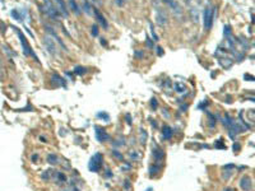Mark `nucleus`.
I'll use <instances>...</instances> for the list:
<instances>
[{"label": "nucleus", "instance_id": "1", "mask_svg": "<svg viewBox=\"0 0 255 191\" xmlns=\"http://www.w3.org/2000/svg\"><path fill=\"white\" fill-rule=\"evenodd\" d=\"M14 29L18 32V36H19V40H21V42H22V47H23V52H24V55L26 56H32L33 59H36L37 60V56L35 55V52H33V50L31 49V46H29V43H28V41L26 40V37H24V35L22 33V32L18 29V28H15L14 27Z\"/></svg>", "mask_w": 255, "mask_h": 191}, {"label": "nucleus", "instance_id": "2", "mask_svg": "<svg viewBox=\"0 0 255 191\" xmlns=\"http://www.w3.org/2000/svg\"><path fill=\"white\" fill-rule=\"evenodd\" d=\"M43 8H45V14H47L50 18H52V19H59V18H60V13H59V10L54 7V4H52L51 0H45Z\"/></svg>", "mask_w": 255, "mask_h": 191}, {"label": "nucleus", "instance_id": "3", "mask_svg": "<svg viewBox=\"0 0 255 191\" xmlns=\"http://www.w3.org/2000/svg\"><path fill=\"white\" fill-rule=\"evenodd\" d=\"M102 162H103V159H102V154L101 153H96L92 158H91V161H89V171L92 172H97L101 169L102 167Z\"/></svg>", "mask_w": 255, "mask_h": 191}, {"label": "nucleus", "instance_id": "4", "mask_svg": "<svg viewBox=\"0 0 255 191\" xmlns=\"http://www.w3.org/2000/svg\"><path fill=\"white\" fill-rule=\"evenodd\" d=\"M214 13H216V9H214V8H211V7H207V8H205V10H204V28H205V29H211L212 23H213Z\"/></svg>", "mask_w": 255, "mask_h": 191}, {"label": "nucleus", "instance_id": "5", "mask_svg": "<svg viewBox=\"0 0 255 191\" xmlns=\"http://www.w3.org/2000/svg\"><path fill=\"white\" fill-rule=\"evenodd\" d=\"M43 42H45L46 50L49 51L51 55H56V54H58V51H56V45H55V42H54L49 36H45V37H43Z\"/></svg>", "mask_w": 255, "mask_h": 191}, {"label": "nucleus", "instance_id": "6", "mask_svg": "<svg viewBox=\"0 0 255 191\" xmlns=\"http://www.w3.org/2000/svg\"><path fill=\"white\" fill-rule=\"evenodd\" d=\"M156 22H157L158 26H162V27L166 26L167 22H168V17H167L166 12H163V10H158L157 14H156Z\"/></svg>", "mask_w": 255, "mask_h": 191}, {"label": "nucleus", "instance_id": "7", "mask_svg": "<svg viewBox=\"0 0 255 191\" xmlns=\"http://www.w3.org/2000/svg\"><path fill=\"white\" fill-rule=\"evenodd\" d=\"M96 130V139H97L100 143H103L108 139V134L105 131V129H102L101 126H94Z\"/></svg>", "mask_w": 255, "mask_h": 191}, {"label": "nucleus", "instance_id": "8", "mask_svg": "<svg viewBox=\"0 0 255 191\" xmlns=\"http://www.w3.org/2000/svg\"><path fill=\"white\" fill-rule=\"evenodd\" d=\"M240 187L244 191H251L252 190V180L250 176H244L240 180Z\"/></svg>", "mask_w": 255, "mask_h": 191}, {"label": "nucleus", "instance_id": "9", "mask_svg": "<svg viewBox=\"0 0 255 191\" xmlns=\"http://www.w3.org/2000/svg\"><path fill=\"white\" fill-rule=\"evenodd\" d=\"M94 15H96V19H97V22H98L103 28H107V21H106V18L102 15V13H101L100 10H97V9H94Z\"/></svg>", "mask_w": 255, "mask_h": 191}, {"label": "nucleus", "instance_id": "10", "mask_svg": "<svg viewBox=\"0 0 255 191\" xmlns=\"http://www.w3.org/2000/svg\"><path fill=\"white\" fill-rule=\"evenodd\" d=\"M55 2H56L58 7H59V10L61 12V14L64 15V17H68V15H69V12H68V9H67V4H65V2H64V0H55Z\"/></svg>", "mask_w": 255, "mask_h": 191}, {"label": "nucleus", "instance_id": "11", "mask_svg": "<svg viewBox=\"0 0 255 191\" xmlns=\"http://www.w3.org/2000/svg\"><path fill=\"white\" fill-rule=\"evenodd\" d=\"M172 127L171 126H168V125H163V127H162V135H163V139H166V140H168V139H171L172 138Z\"/></svg>", "mask_w": 255, "mask_h": 191}, {"label": "nucleus", "instance_id": "12", "mask_svg": "<svg viewBox=\"0 0 255 191\" xmlns=\"http://www.w3.org/2000/svg\"><path fill=\"white\" fill-rule=\"evenodd\" d=\"M152 154H153V158L156 159V161H162V159L165 158V152L161 148H154Z\"/></svg>", "mask_w": 255, "mask_h": 191}, {"label": "nucleus", "instance_id": "13", "mask_svg": "<svg viewBox=\"0 0 255 191\" xmlns=\"http://www.w3.org/2000/svg\"><path fill=\"white\" fill-rule=\"evenodd\" d=\"M51 83H52V84L59 83L61 87H67V82L64 81V79H62L60 75H58V74H54V75H52V78H51Z\"/></svg>", "mask_w": 255, "mask_h": 191}, {"label": "nucleus", "instance_id": "14", "mask_svg": "<svg viewBox=\"0 0 255 191\" xmlns=\"http://www.w3.org/2000/svg\"><path fill=\"white\" fill-rule=\"evenodd\" d=\"M69 7H70V9L75 13V15H81V9H79V7L77 5L75 0H69Z\"/></svg>", "mask_w": 255, "mask_h": 191}, {"label": "nucleus", "instance_id": "15", "mask_svg": "<svg viewBox=\"0 0 255 191\" xmlns=\"http://www.w3.org/2000/svg\"><path fill=\"white\" fill-rule=\"evenodd\" d=\"M46 161L49 162L50 164L55 166V164L59 162V158H58V155H56V154H49V155H47V158H46Z\"/></svg>", "mask_w": 255, "mask_h": 191}, {"label": "nucleus", "instance_id": "16", "mask_svg": "<svg viewBox=\"0 0 255 191\" xmlns=\"http://www.w3.org/2000/svg\"><path fill=\"white\" fill-rule=\"evenodd\" d=\"M158 169H159V167H158V164H152L151 167H149V176L151 177H154L156 174L158 173Z\"/></svg>", "mask_w": 255, "mask_h": 191}, {"label": "nucleus", "instance_id": "17", "mask_svg": "<svg viewBox=\"0 0 255 191\" xmlns=\"http://www.w3.org/2000/svg\"><path fill=\"white\" fill-rule=\"evenodd\" d=\"M216 124H217V119H216V116L214 115H212V114H209L208 115V125H209V127H216Z\"/></svg>", "mask_w": 255, "mask_h": 191}, {"label": "nucleus", "instance_id": "18", "mask_svg": "<svg viewBox=\"0 0 255 191\" xmlns=\"http://www.w3.org/2000/svg\"><path fill=\"white\" fill-rule=\"evenodd\" d=\"M2 47H3L4 52H5V54H7L8 56H17V54H15V52H14V51H13V50L10 49V47H9L8 45H5V43H4V45H3Z\"/></svg>", "mask_w": 255, "mask_h": 191}, {"label": "nucleus", "instance_id": "19", "mask_svg": "<svg viewBox=\"0 0 255 191\" xmlns=\"http://www.w3.org/2000/svg\"><path fill=\"white\" fill-rule=\"evenodd\" d=\"M128 155H129V158L133 159V161H138V159L140 158V154L138 153V150H129Z\"/></svg>", "mask_w": 255, "mask_h": 191}, {"label": "nucleus", "instance_id": "20", "mask_svg": "<svg viewBox=\"0 0 255 191\" xmlns=\"http://www.w3.org/2000/svg\"><path fill=\"white\" fill-rule=\"evenodd\" d=\"M222 122H223V125H225L226 127H230V126H231V124L233 122V120H232V119H231L228 115H225V117H223Z\"/></svg>", "mask_w": 255, "mask_h": 191}, {"label": "nucleus", "instance_id": "21", "mask_svg": "<svg viewBox=\"0 0 255 191\" xmlns=\"http://www.w3.org/2000/svg\"><path fill=\"white\" fill-rule=\"evenodd\" d=\"M83 9H84V12H86L87 14L91 15V13H92V7H91V3L87 2V0H84V2H83Z\"/></svg>", "mask_w": 255, "mask_h": 191}, {"label": "nucleus", "instance_id": "22", "mask_svg": "<svg viewBox=\"0 0 255 191\" xmlns=\"http://www.w3.org/2000/svg\"><path fill=\"white\" fill-rule=\"evenodd\" d=\"M86 71H87V69H86V68H82V66H77V68L74 69V73H75L77 75H83Z\"/></svg>", "mask_w": 255, "mask_h": 191}, {"label": "nucleus", "instance_id": "23", "mask_svg": "<svg viewBox=\"0 0 255 191\" xmlns=\"http://www.w3.org/2000/svg\"><path fill=\"white\" fill-rule=\"evenodd\" d=\"M52 172H54V171H51V169H49V171L43 172V173H42V176H41V177H42V180H46V181H49V180L51 179V176H50V174H51Z\"/></svg>", "mask_w": 255, "mask_h": 191}, {"label": "nucleus", "instance_id": "24", "mask_svg": "<svg viewBox=\"0 0 255 191\" xmlns=\"http://www.w3.org/2000/svg\"><path fill=\"white\" fill-rule=\"evenodd\" d=\"M55 176H58V180L60 182H65L67 181V176L64 173H61V172H55Z\"/></svg>", "mask_w": 255, "mask_h": 191}, {"label": "nucleus", "instance_id": "25", "mask_svg": "<svg viewBox=\"0 0 255 191\" xmlns=\"http://www.w3.org/2000/svg\"><path fill=\"white\" fill-rule=\"evenodd\" d=\"M175 86H176V87H175V88H176V91H178V92H180V93H182V92H185V91H186V86H185V84H182V83H176Z\"/></svg>", "mask_w": 255, "mask_h": 191}, {"label": "nucleus", "instance_id": "26", "mask_svg": "<svg viewBox=\"0 0 255 191\" xmlns=\"http://www.w3.org/2000/svg\"><path fill=\"white\" fill-rule=\"evenodd\" d=\"M140 134H142V136H140V141H142V144H146V139H147V131H146L144 129H142V127H140Z\"/></svg>", "mask_w": 255, "mask_h": 191}, {"label": "nucleus", "instance_id": "27", "mask_svg": "<svg viewBox=\"0 0 255 191\" xmlns=\"http://www.w3.org/2000/svg\"><path fill=\"white\" fill-rule=\"evenodd\" d=\"M112 155H114L116 159H119V161H124V157H122V154H121L120 152H118L116 149H114V150H112Z\"/></svg>", "mask_w": 255, "mask_h": 191}, {"label": "nucleus", "instance_id": "28", "mask_svg": "<svg viewBox=\"0 0 255 191\" xmlns=\"http://www.w3.org/2000/svg\"><path fill=\"white\" fill-rule=\"evenodd\" d=\"M97 117L101 119V120H105V121H108V120H110L108 114H106V112H98V114H97Z\"/></svg>", "mask_w": 255, "mask_h": 191}, {"label": "nucleus", "instance_id": "29", "mask_svg": "<svg viewBox=\"0 0 255 191\" xmlns=\"http://www.w3.org/2000/svg\"><path fill=\"white\" fill-rule=\"evenodd\" d=\"M116 145H118V147H119V145H125V139H124L122 136H121L119 140L116 139V140L114 141V147H116Z\"/></svg>", "mask_w": 255, "mask_h": 191}, {"label": "nucleus", "instance_id": "30", "mask_svg": "<svg viewBox=\"0 0 255 191\" xmlns=\"http://www.w3.org/2000/svg\"><path fill=\"white\" fill-rule=\"evenodd\" d=\"M157 106H158V101H157V98H152L151 100V108L152 110H157Z\"/></svg>", "mask_w": 255, "mask_h": 191}, {"label": "nucleus", "instance_id": "31", "mask_svg": "<svg viewBox=\"0 0 255 191\" xmlns=\"http://www.w3.org/2000/svg\"><path fill=\"white\" fill-rule=\"evenodd\" d=\"M98 35V27L97 24H93L92 26V36H97Z\"/></svg>", "mask_w": 255, "mask_h": 191}, {"label": "nucleus", "instance_id": "32", "mask_svg": "<svg viewBox=\"0 0 255 191\" xmlns=\"http://www.w3.org/2000/svg\"><path fill=\"white\" fill-rule=\"evenodd\" d=\"M5 31H7V26L2 19H0V32H2V33H5Z\"/></svg>", "mask_w": 255, "mask_h": 191}, {"label": "nucleus", "instance_id": "33", "mask_svg": "<svg viewBox=\"0 0 255 191\" xmlns=\"http://www.w3.org/2000/svg\"><path fill=\"white\" fill-rule=\"evenodd\" d=\"M214 145H216V148H221V149H225V148H226V145L223 144V141H222V140H221V141H219V140L216 141V144H214Z\"/></svg>", "mask_w": 255, "mask_h": 191}, {"label": "nucleus", "instance_id": "34", "mask_svg": "<svg viewBox=\"0 0 255 191\" xmlns=\"http://www.w3.org/2000/svg\"><path fill=\"white\" fill-rule=\"evenodd\" d=\"M124 189L126 190V191H130V189H132V184H130V181H125L124 182Z\"/></svg>", "mask_w": 255, "mask_h": 191}, {"label": "nucleus", "instance_id": "35", "mask_svg": "<svg viewBox=\"0 0 255 191\" xmlns=\"http://www.w3.org/2000/svg\"><path fill=\"white\" fill-rule=\"evenodd\" d=\"M135 57L137 59H143L144 57V52L143 51H135Z\"/></svg>", "mask_w": 255, "mask_h": 191}, {"label": "nucleus", "instance_id": "36", "mask_svg": "<svg viewBox=\"0 0 255 191\" xmlns=\"http://www.w3.org/2000/svg\"><path fill=\"white\" fill-rule=\"evenodd\" d=\"M205 105H208V101H204V102H202L200 105H198V108H200V110H204L207 106Z\"/></svg>", "mask_w": 255, "mask_h": 191}, {"label": "nucleus", "instance_id": "37", "mask_svg": "<svg viewBox=\"0 0 255 191\" xmlns=\"http://www.w3.org/2000/svg\"><path fill=\"white\" fill-rule=\"evenodd\" d=\"M31 161L33 162V163H36L37 161H38V154H33L32 155V158H31Z\"/></svg>", "mask_w": 255, "mask_h": 191}, {"label": "nucleus", "instance_id": "38", "mask_svg": "<svg viewBox=\"0 0 255 191\" xmlns=\"http://www.w3.org/2000/svg\"><path fill=\"white\" fill-rule=\"evenodd\" d=\"M238 149H240V144H238V143H235V144H233V152L237 153Z\"/></svg>", "mask_w": 255, "mask_h": 191}, {"label": "nucleus", "instance_id": "39", "mask_svg": "<svg viewBox=\"0 0 255 191\" xmlns=\"http://www.w3.org/2000/svg\"><path fill=\"white\" fill-rule=\"evenodd\" d=\"M157 52L159 54V56H162V55H163V50H162V47H157Z\"/></svg>", "mask_w": 255, "mask_h": 191}, {"label": "nucleus", "instance_id": "40", "mask_svg": "<svg viewBox=\"0 0 255 191\" xmlns=\"http://www.w3.org/2000/svg\"><path fill=\"white\" fill-rule=\"evenodd\" d=\"M130 168H132V166H130L129 163H126V164L124 166V168H122V169H124V171H129Z\"/></svg>", "mask_w": 255, "mask_h": 191}, {"label": "nucleus", "instance_id": "41", "mask_svg": "<svg viewBox=\"0 0 255 191\" xmlns=\"http://www.w3.org/2000/svg\"><path fill=\"white\" fill-rule=\"evenodd\" d=\"M126 122H129V124H132V117H130V115H126Z\"/></svg>", "mask_w": 255, "mask_h": 191}, {"label": "nucleus", "instance_id": "42", "mask_svg": "<svg viewBox=\"0 0 255 191\" xmlns=\"http://www.w3.org/2000/svg\"><path fill=\"white\" fill-rule=\"evenodd\" d=\"M147 46H149V47H153V45H152V41L147 37Z\"/></svg>", "mask_w": 255, "mask_h": 191}, {"label": "nucleus", "instance_id": "43", "mask_svg": "<svg viewBox=\"0 0 255 191\" xmlns=\"http://www.w3.org/2000/svg\"><path fill=\"white\" fill-rule=\"evenodd\" d=\"M235 166L233 164H227V166H225V169H232Z\"/></svg>", "mask_w": 255, "mask_h": 191}, {"label": "nucleus", "instance_id": "44", "mask_svg": "<svg viewBox=\"0 0 255 191\" xmlns=\"http://www.w3.org/2000/svg\"><path fill=\"white\" fill-rule=\"evenodd\" d=\"M13 17H14L15 19H19V15H18V13H17V12H13Z\"/></svg>", "mask_w": 255, "mask_h": 191}, {"label": "nucleus", "instance_id": "45", "mask_svg": "<svg viewBox=\"0 0 255 191\" xmlns=\"http://www.w3.org/2000/svg\"><path fill=\"white\" fill-rule=\"evenodd\" d=\"M149 121H151V124L153 125V127H157V122H156L154 120H152V119H149Z\"/></svg>", "mask_w": 255, "mask_h": 191}, {"label": "nucleus", "instance_id": "46", "mask_svg": "<svg viewBox=\"0 0 255 191\" xmlns=\"http://www.w3.org/2000/svg\"><path fill=\"white\" fill-rule=\"evenodd\" d=\"M122 3H124V0H116V4H118L119 7H121V5H122Z\"/></svg>", "mask_w": 255, "mask_h": 191}, {"label": "nucleus", "instance_id": "47", "mask_svg": "<svg viewBox=\"0 0 255 191\" xmlns=\"http://www.w3.org/2000/svg\"><path fill=\"white\" fill-rule=\"evenodd\" d=\"M225 191H233V190H232V189H231V187H227V189H226V190H225Z\"/></svg>", "mask_w": 255, "mask_h": 191}, {"label": "nucleus", "instance_id": "48", "mask_svg": "<svg viewBox=\"0 0 255 191\" xmlns=\"http://www.w3.org/2000/svg\"><path fill=\"white\" fill-rule=\"evenodd\" d=\"M0 65H2V55H0Z\"/></svg>", "mask_w": 255, "mask_h": 191}]
</instances>
